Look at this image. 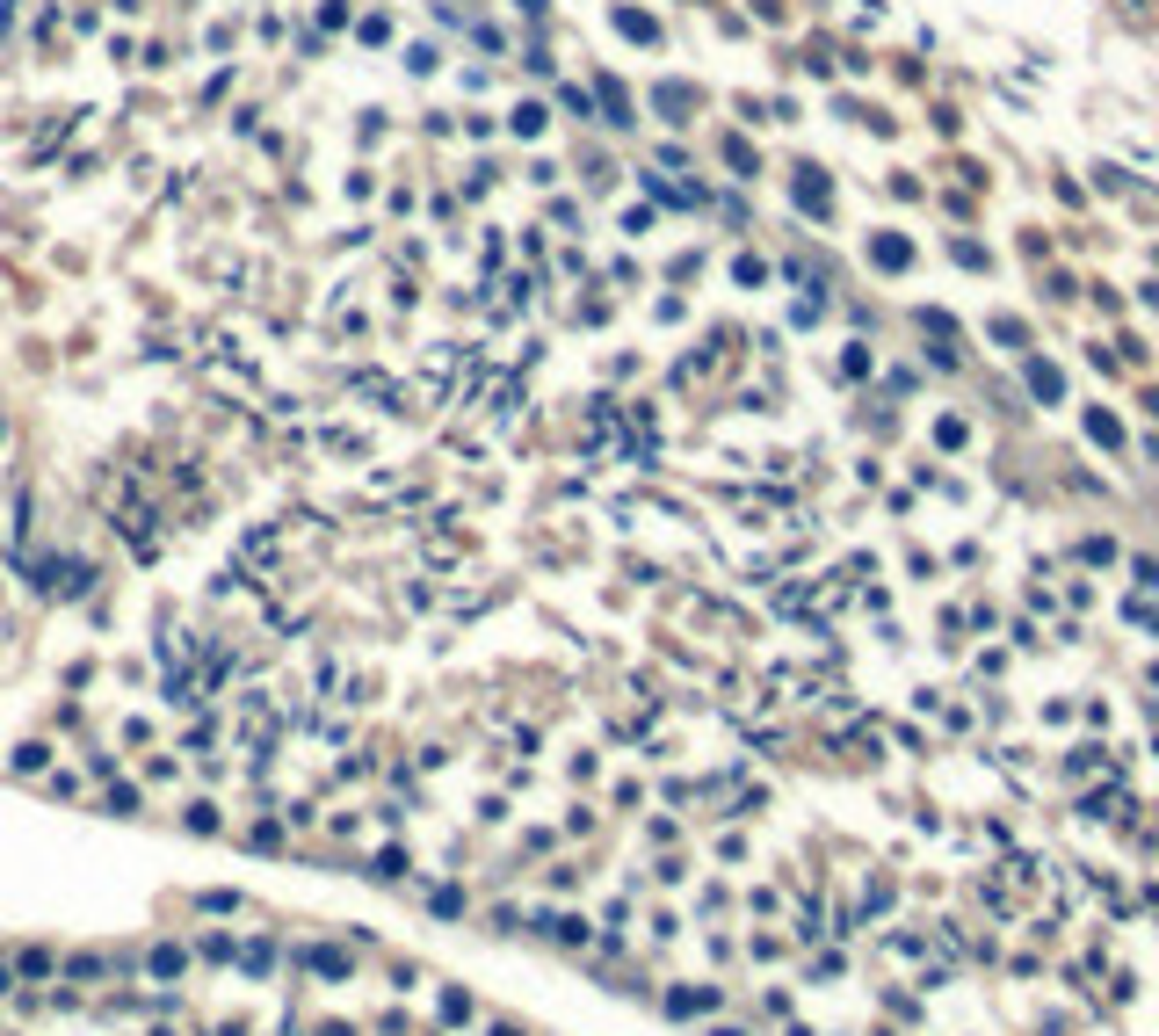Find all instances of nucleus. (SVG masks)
<instances>
[{"mask_svg":"<svg viewBox=\"0 0 1159 1036\" xmlns=\"http://www.w3.org/2000/svg\"><path fill=\"white\" fill-rule=\"evenodd\" d=\"M0 993H8V971H0Z\"/></svg>","mask_w":1159,"mask_h":1036,"instance_id":"f257e3e1","label":"nucleus"}]
</instances>
